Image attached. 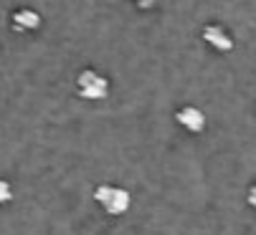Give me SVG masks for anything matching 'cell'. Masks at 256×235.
Here are the masks:
<instances>
[{
    "label": "cell",
    "instance_id": "6da1fadb",
    "mask_svg": "<svg viewBox=\"0 0 256 235\" xmlns=\"http://www.w3.org/2000/svg\"><path fill=\"white\" fill-rule=\"evenodd\" d=\"M94 200L106 215L117 218L132 208V192L124 187H117V185H99L94 190Z\"/></svg>",
    "mask_w": 256,
    "mask_h": 235
},
{
    "label": "cell",
    "instance_id": "7a4b0ae2",
    "mask_svg": "<svg viewBox=\"0 0 256 235\" xmlns=\"http://www.w3.org/2000/svg\"><path fill=\"white\" fill-rule=\"evenodd\" d=\"M76 89H79V96L86 99V101H102L106 99L109 94V81H106V76L86 68L76 76Z\"/></svg>",
    "mask_w": 256,
    "mask_h": 235
},
{
    "label": "cell",
    "instance_id": "3957f363",
    "mask_svg": "<svg viewBox=\"0 0 256 235\" xmlns=\"http://www.w3.org/2000/svg\"><path fill=\"white\" fill-rule=\"evenodd\" d=\"M175 122L182 129H188L190 134H200L206 129V114L198 106H182L175 111Z\"/></svg>",
    "mask_w": 256,
    "mask_h": 235
},
{
    "label": "cell",
    "instance_id": "277c9868",
    "mask_svg": "<svg viewBox=\"0 0 256 235\" xmlns=\"http://www.w3.org/2000/svg\"><path fill=\"white\" fill-rule=\"evenodd\" d=\"M203 41H206L213 51H218V53L234 51V38L224 30V25H216V23L206 25V28H203Z\"/></svg>",
    "mask_w": 256,
    "mask_h": 235
},
{
    "label": "cell",
    "instance_id": "5b68a950",
    "mask_svg": "<svg viewBox=\"0 0 256 235\" xmlns=\"http://www.w3.org/2000/svg\"><path fill=\"white\" fill-rule=\"evenodd\" d=\"M13 25H16L18 30H36V28L41 25V15L33 13V10H28V8L16 10V13H13Z\"/></svg>",
    "mask_w": 256,
    "mask_h": 235
},
{
    "label": "cell",
    "instance_id": "8992f818",
    "mask_svg": "<svg viewBox=\"0 0 256 235\" xmlns=\"http://www.w3.org/2000/svg\"><path fill=\"white\" fill-rule=\"evenodd\" d=\"M10 200H13V187H10V182L0 180V205H8Z\"/></svg>",
    "mask_w": 256,
    "mask_h": 235
},
{
    "label": "cell",
    "instance_id": "52a82bcc",
    "mask_svg": "<svg viewBox=\"0 0 256 235\" xmlns=\"http://www.w3.org/2000/svg\"><path fill=\"white\" fill-rule=\"evenodd\" d=\"M246 203L256 210V185H251V187H248V192H246Z\"/></svg>",
    "mask_w": 256,
    "mask_h": 235
},
{
    "label": "cell",
    "instance_id": "ba28073f",
    "mask_svg": "<svg viewBox=\"0 0 256 235\" xmlns=\"http://www.w3.org/2000/svg\"><path fill=\"white\" fill-rule=\"evenodd\" d=\"M155 3H158V0H134V5H137V8H144V10L152 8Z\"/></svg>",
    "mask_w": 256,
    "mask_h": 235
}]
</instances>
